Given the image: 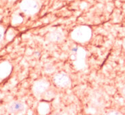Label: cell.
<instances>
[{
    "mask_svg": "<svg viewBox=\"0 0 125 115\" xmlns=\"http://www.w3.org/2000/svg\"><path fill=\"white\" fill-rule=\"evenodd\" d=\"M20 8L27 15H33L39 10V4L36 0H22Z\"/></svg>",
    "mask_w": 125,
    "mask_h": 115,
    "instance_id": "obj_1",
    "label": "cell"
},
{
    "mask_svg": "<svg viewBox=\"0 0 125 115\" xmlns=\"http://www.w3.org/2000/svg\"><path fill=\"white\" fill-rule=\"evenodd\" d=\"M54 83L59 87H67L70 84V80L68 76L64 73L59 74L55 76L54 78Z\"/></svg>",
    "mask_w": 125,
    "mask_h": 115,
    "instance_id": "obj_2",
    "label": "cell"
},
{
    "mask_svg": "<svg viewBox=\"0 0 125 115\" xmlns=\"http://www.w3.org/2000/svg\"><path fill=\"white\" fill-rule=\"evenodd\" d=\"M8 110L11 113L19 114V113L24 112L25 106H24L23 104L20 102H12L10 105Z\"/></svg>",
    "mask_w": 125,
    "mask_h": 115,
    "instance_id": "obj_3",
    "label": "cell"
},
{
    "mask_svg": "<svg viewBox=\"0 0 125 115\" xmlns=\"http://www.w3.org/2000/svg\"><path fill=\"white\" fill-rule=\"evenodd\" d=\"M48 87V84L44 82H39L38 83L35 84L34 91L37 95H40L42 93H44L46 91V89Z\"/></svg>",
    "mask_w": 125,
    "mask_h": 115,
    "instance_id": "obj_4",
    "label": "cell"
},
{
    "mask_svg": "<svg viewBox=\"0 0 125 115\" xmlns=\"http://www.w3.org/2000/svg\"><path fill=\"white\" fill-rule=\"evenodd\" d=\"M3 37V29L1 27H0V42Z\"/></svg>",
    "mask_w": 125,
    "mask_h": 115,
    "instance_id": "obj_5",
    "label": "cell"
}]
</instances>
